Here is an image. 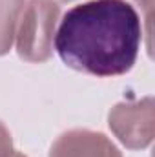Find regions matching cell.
<instances>
[{"label": "cell", "instance_id": "obj_1", "mask_svg": "<svg viewBox=\"0 0 155 157\" xmlns=\"http://www.w3.org/2000/svg\"><path fill=\"white\" fill-rule=\"evenodd\" d=\"M142 24L126 0H89L73 6L55 33L62 62L95 77L128 73L139 55Z\"/></svg>", "mask_w": 155, "mask_h": 157}, {"label": "cell", "instance_id": "obj_2", "mask_svg": "<svg viewBox=\"0 0 155 157\" xmlns=\"http://www.w3.org/2000/svg\"><path fill=\"white\" fill-rule=\"evenodd\" d=\"M60 6L55 0H28L17 28V53L26 62H46L53 55Z\"/></svg>", "mask_w": 155, "mask_h": 157}, {"label": "cell", "instance_id": "obj_3", "mask_svg": "<svg viewBox=\"0 0 155 157\" xmlns=\"http://www.w3.org/2000/svg\"><path fill=\"white\" fill-rule=\"evenodd\" d=\"M153 97L141 101H124L108 113V126L117 139L130 150H144L155 135Z\"/></svg>", "mask_w": 155, "mask_h": 157}, {"label": "cell", "instance_id": "obj_4", "mask_svg": "<svg viewBox=\"0 0 155 157\" xmlns=\"http://www.w3.org/2000/svg\"><path fill=\"white\" fill-rule=\"evenodd\" d=\"M49 157H122V154L104 133L75 128L55 139Z\"/></svg>", "mask_w": 155, "mask_h": 157}, {"label": "cell", "instance_id": "obj_5", "mask_svg": "<svg viewBox=\"0 0 155 157\" xmlns=\"http://www.w3.org/2000/svg\"><path fill=\"white\" fill-rule=\"evenodd\" d=\"M26 0H0V57L9 53Z\"/></svg>", "mask_w": 155, "mask_h": 157}, {"label": "cell", "instance_id": "obj_6", "mask_svg": "<svg viewBox=\"0 0 155 157\" xmlns=\"http://www.w3.org/2000/svg\"><path fill=\"white\" fill-rule=\"evenodd\" d=\"M13 154H15L13 137H11L9 130L6 128V124L0 121V157H11Z\"/></svg>", "mask_w": 155, "mask_h": 157}, {"label": "cell", "instance_id": "obj_7", "mask_svg": "<svg viewBox=\"0 0 155 157\" xmlns=\"http://www.w3.org/2000/svg\"><path fill=\"white\" fill-rule=\"evenodd\" d=\"M142 9H146V26H148V39L152 37V4L153 0H135Z\"/></svg>", "mask_w": 155, "mask_h": 157}, {"label": "cell", "instance_id": "obj_8", "mask_svg": "<svg viewBox=\"0 0 155 157\" xmlns=\"http://www.w3.org/2000/svg\"><path fill=\"white\" fill-rule=\"evenodd\" d=\"M11 157H28V155H24V154H20V152H15Z\"/></svg>", "mask_w": 155, "mask_h": 157}, {"label": "cell", "instance_id": "obj_9", "mask_svg": "<svg viewBox=\"0 0 155 157\" xmlns=\"http://www.w3.org/2000/svg\"><path fill=\"white\" fill-rule=\"evenodd\" d=\"M62 2H71V0H62Z\"/></svg>", "mask_w": 155, "mask_h": 157}]
</instances>
